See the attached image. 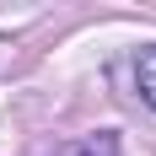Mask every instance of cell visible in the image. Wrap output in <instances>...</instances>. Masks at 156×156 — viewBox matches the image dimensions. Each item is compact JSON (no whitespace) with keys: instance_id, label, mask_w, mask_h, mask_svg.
Segmentation results:
<instances>
[{"instance_id":"6da1fadb","label":"cell","mask_w":156,"mask_h":156,"mask_svg":"<svg viewBox=\"0 0 156 156\" xmlns=\"http://www.w3.org/2000/svg\"><path fill=\"white\" fill-rule=\"evenodd\" d=\"M135 86H140V97L156 108V48H145L140 65H135Z\"/></svg>"},{"instance_id":"7a4b0ae2","label":"cell","mask_w":156,"mask_h":156,"mask_svg":"<svg viewBox=\"0 0 156 156\" xmlns=\"http://www.w3.org/2000/svg\"><path fill=\"white\" fill-rule=\"evenodd\" d=\"M76 156H119V140H113V135H97V140H86Z\"/></svg>"}]
</instances>
